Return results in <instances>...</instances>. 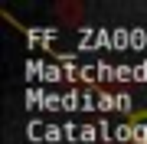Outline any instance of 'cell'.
<instances>
[{
    "label": "cell",
    "mask_w": 147,
    "mask_h": 144,
    "mask_svg": "<svg viewBox=\"0 0 147 144\" xmlns=\"http://www.w3.org/2000/svg\"><path fill=\"white\" fill-rule=\"evenodd\" d=\"M131 141L147 144V121H131Z\"/></svg>",
    "instance_id": "obj_1"
}]
</instances>
